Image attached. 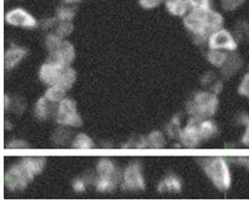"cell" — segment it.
<instances>
[{
    "instance_id": "6da1fadb",
    "label": "cell",
    "mask_w": 249,
    "mask_h": 203,
    "mask_svg": "<svg viewBox=\"0 0 249 203\" xmlns=\"http://www.w3.org/2000/svg\"><path fill=\"white\" fill-rule=\"evenodd\" d=\"M218 107V99L215 92L201 91L194 96V100L186 105V112L190 118L202 119L210 118L216 114Z\"/></svg>"
},
{
    "instance_id": "7a4b0ae2",
    "label": "cell",
    "mask_w": 249,
    "mask_h": 203,
    "mask_svg": "<svg viewBox=\"0 0 249 203\" xmlns=\"http://www.w3.org/2000/svg\"><path fill=\"white\" fill-rule=\"evenodd\" d=\"M202 168L212 184L221 191H226L231 187V172L227 161L220 156L213 158H205L201 160Z\"/></svg>"
},
{
    "instance_id": "3957f363",
    "label": "cell",
    "mask_w": 249,
    "mask_h": 203,
    "mask_svg": "<svg viewBox=\"0 0 249 203\" xmlns=\"http://www.w3.org/2000/svg\"><path fill=\"white\" fill-rule=\"evenodd\" d=\"M56 121L66 127H79L83 121L77 111V103L72 99L64 98L56 107Z\"/></svg>"
},
{
    "instance_id": "277c9868",
    "label": "cell",
    "mask_w": 249,
    "mask_h": 203,
    "mask_svg": "<svg viewBox=\"0 0 249 203\" xmlns=\"http://www.w3.org/2000/svg\"><path fill=\"white\" fill-rule=\"evenodd\" d=\"M34 177L29 174L21 163L11 166L4 175V185L8 190L19 191L27 187V185L32 181Z\"/></svg>"
},
{
    "instance_id": "5b68a950",
    "label": "cell",
    "mask_w": 249,
    "mask_h": 203,
    "mask_svg": "<svg viewBox=\"0 0 249 203\" xmlns=\"http://www.w3.org/2000/svg\"><path fill=\"white\" fill-rule=\"evenodd\" d=\"M121 187L124 190L130 191L143 190L146 187V182H144V177L140 164L133 163L124 169V174H122Z\"/></svg>"
},
{
    "instance_id": "8992f818",
    "label": "cell",
    "mask_w": 249,
    "mask_h": 203,
    "mask_svg": "<svg viewBox=\"0 0 249 203\" xmlns=\"http://www.w3.org/2000/svg\"><path fill=\"white\" fill-rule=\"evenodd\" d=\"M210 50H225L230 52H234L238 47L236 38L230 31L225 29H220L210 36L207 41Z\"/></svg>"
},
{
    "instance_id": "52a82bcc",
    "label": "cell",
    "mask_w": 249,
    "mask_h": 203,
    "mask_svg": "<svg viewBox=\"0 0 249 203\" xmlns=\"http://www.w3.org/2000/svg\"><path fill=\"white\" fill-rule=\"evenodd\" d=\"M6 24L13 26L24 27V29H34L37 26V20L25 9L16 8L8 11L5 15Z\"/></svg>"
},
{
    "instance_id": "ba28073f",
    "label": "cell",
    "mask_w": 249,
    "mask_h": 203,
    "mask_svg": "<svg viewBox=\"0 0 249 203\" xmlns=\"http://www.w3.org/2000/svg\"><path fill=\"white\" fill-rule=\"evenodd\" d=\"M74 57L75 51L73 45L71 42H68V41L63 40L61 46L54 52L50 53V57H48L47 62L58 64V66L69 67L72 64V62L74 61Z\"/></svg>"
},
{
    "instance_id": "9c48e42d",
    "label": "cell",
    "mask_w": 249,
    "mask_h": 203,
    "mask_svg": "<svg viewBox=\"0 0 249 203\" xmlns=\"http://www.w3.org/2000/svg\"><path fill=\"white\" fill-rule=\"evenodd\" d=\"M199 123L200 119L196 118H189L188 124L185 128L181 129L180 139L181 144L186 148H196L199 145L200 140V132H199Z\"/></svg>"
},
{
    "instance_id": "30bf717a",
    "label": "cell",
    "mask_w": 249,
    "mask_h": 203,
    "mask_svg": "<svg viewBox=\"0 0 249 203\" xmlns=\"http://www.w3.org/2000/svg\"><path fill=\"white\" fill-rule=\"evenodd\" d=\"M63 66H58V64L51 63V62H46L45 64H42L40 68V79L41 82H43L45 84L50 85H57L59 79V75H61V71L63 69Z\"/></svg>"
},
{
    "instance_id": "8fae6325",
    "label": "cell",
    "mask_w": 249,
    "mask_h": 203,
    "mask_svg": "<svg viewBox=\"0 0 249 203\" xmlns=\"http://www.w3.org/2000/svg\"><path fill=\"white\" fill-rule=\"evenodd\" d=\"M96 172L99 176L103 177H110V179L115 180L117 184L122 181V174L119 169H117L115 164L109 159H101L96 165Z\"/></svg>"
},
{
    "instance_id": "7c38bea8",
    "label": "cell",
    "mask_w": 249,
    "mask_h": 203,
    "mask_svg": "<svg viewBox=\"0 0 249 203\" xmlns=\"http://www.w3.org/2000/svg\"><path fill=\"white\" fill-rule=\"evenodd\" d=\"M27 50L22 47H14L9 48L4 53V67H5L6 70H10V69L15 68L22 59L26 57Z\"/></svg>"
},
{
    "instance_id": "4fadbf2b",
    "label": "cell",
    "mask_w": 249,
    "mask_h": 203,
    "mask_svg": "<svg viewBox=\"0 0 249 203\" xmlns=\"http://www.w3.org/2000/svg\"><path fill=\"white\" fill-rule=\"evenodd\" d=\"M21 164L24 165L25 169L29 171V174L32 177H35L36 175L41 174L46 165V159L42 156H29V158H25L21 161Z\"/></svg>"
},
{
    "instance_id": "5bb4252c",
    "label": "cell",
    "mask_w": 249,
    "mask_h": 203,
    "mask_svg": "<svg viewBox=\"0 0 249 203\" xmlns=\"http://www.w3.org/2000/svg\"><path fill=\"white\" fill-rule=\"evenodd\" d=\"M165 6L174 16H185L190 11L189 0H165Z\"/></svg>"
},
{
    "instance_id": "9a60e30c",
    "label": "cell",
    "mask_w": 249,
    "mask_h": 203,
    "mask_svg": "<svg viewBox=\"0 0 249 203\" xmlns=\"http://www.w3.org/2000/svg\"><path fill=\"white\" fill-rule=\"evenodd\" d=\"M52 105L53 102H51L46 96L38 99L36 106H35V116L38 119H47L53 114Z\"/></svg>"
},
{
    "instance_id": "2e32d148",
    "label": "cell",
    "mask_w": 249,
    "mask_h": 203,
    "mask_svg": "<svg viewBox=\"0 0 249 203\" xmlns=\"http://www.w3.org/2000/svg\"><path fill=\"white\" fill-rule=\"evenodd\" d=\"M158 191L159 192H164V191H168V192H180V179L175 176V175H169V176L164 177V180L158 185Z\"/></svg>"
},
{
    "instance_id": "e0dca14e",
    "label": "cell",
    "mask_w": 249,
    "mask_h": 203,
    "mask_svg": "<svg viewBox=\"0 0 249 203\" xmlns=\"http://www.w3.org/2000/svg\"><path fill=\"white\" fill-rule=\"evenodd\" d=\"M75 79H77V73L74 71V69L71 68V66L64 67L61 71L57 85L63 87L64 90H69L75 83Z\"/></svg>"
},
{
    "instance_id": "ac0fdd59",
    "label": "cell",
    "mask_w": 249,
    "mask_h": 203,
    "mask_svg": "<svg viewBox=\"0 0 249 203\" xmlns=\"http://www.w3.org/2000/svg\"><path fill=\"white\" fill-rule=\"evenodd\" d=\"M199 132L201 140H207L217 133V126L210 119H202L199 123Z\"/></svg>"
},
{
    "instance_id": "d6986e66",
    "label": "cell",
    "mask_w": 249,
    "mask_h": 203,
    "mask_svg": "<svg viewBox=\"0 0 249 203\" xmlns=\"http://www.w3.org/2000/svg\"><path fill=\"white\" fill-rule=\"evenodd\" d=\"M227 53L223 50H210L209 54H207V59L210 63L217 68H222L223 64L227 61Z\"/></svg>"
},
{
    "instance_id": "ffe728a7",
    "label": "cell",
    "mask_w": 249,
    "mask_h": 203,
    "mask_svg": "<svg viewBox=\"0 0 249 203\" xmlns=\"http://www.w3.org/2000/svg\"><path fill=\"white\" fill-rule=\"evenodd\" d=\"M239 67H241V58H239L238 55H228L227 61H226V63L222 67V73L225 74L226 77H228V75H232V74L236 73L239 69Z\"/></svg>"
},
{
    "instance_id": "44dd1931",
    "label": "cell",
    "mask_w": 249,
    "mask_h": 203,
    "mask_svg": "<svg viewBox=\"0 0 249 203\" xmlns=\"http://www.w3.org/2000/svg\"><path fill=\"white\" fill-rule=\"evenodd\" d=\"M66 91L67 90H64L63 87L58 86V85H52V86H50L47 89L45 96L51 101V102L58 103L66 98Z\"/></svg>"
},
{
    "instance_id": "7402d4cb",
    "label": "cell",
    "mask_w": 249,
    "mask_h": 203,
    "mask_svg": "<svg viewBox=\"0 0 249 203\" xmlns=\"http://www.w3.org/2000/svg\"><path fill=\"white\" fill-rule=\"evenodd\" d=\"M117 185L119 184L115 180L110 179V177L99 176L95 181V187L99 192H110V191H114Z\"/></svg>"
},
{
    "instance_id": "603a6c76",
    "label": "cell",
    "mask_w": 249,
    "mask_h": 203,
    "mask_svg": "<svg viewBox=\"0 0 249 203\" xmlns=\"http://www.w3.org/2000/svg\"><path fill=\"white\" fill-rule=\"evenodd\" d=\"M72 148H74V149H93L94 142L89 135L80 133L72 142Z\"/></svg>"
},
{
    "instance_id": "cb8c5ba5",
    "label": "cell",
    "mask_w": 249,
    "mask_h": 203,
    "mask_svg": "<svg viewBox=\"0 0 249 203\" xmlns=\"http://www.w3.org/2000/svg\"><path fill=\"white\" fill-rule=\"evenodd\" d=\"M180 133V115H175L172 121H170V123L167 126V135L170 138H179Z\"/></svg>"
},
{
    "instance_id": "d4e9b609",
    "label": "cell",
    "mask_w": 249,
    "mask_h": 203,
    "mask_svg": "<svg viewBox=\"0 0 249 203\" xmlns=\"http://www.w3.org/2000/svg\"><path fill=\"white\" fill-rule=\"evenodd\" d=\"M148 140L149 148H154V149H158V148H163L165 145V138L163 135L162 132L159 131H154L151 135L147 137Z\"/></svg>"
},
{
    "instance_id": "484cf974",
    "label": "cell",
    "mask_w": 249,
    "mask_h": 203,
    "mask_svg": "<svg viewBox=\"0 0 249 203\" xmlns=\"http://www.w3.org/2000/svg\"><path fill=\"white\" fill-rule=\"evenodd\" d=\"M189 3H190V11L205 14L212 10L210 0H189Z\"/></svg>"
},
{
    "instance_id": "4316f807",
    "label": "cell",
    "mask_w": 249,
    "mask_h": 203,
    "mask_svg": "<svg viewBox=\"0 0 249 203\" xmlns=\"http://www.w3.org/2000/svg\"><path fill=\"white\" fill-rule=\"evenodd\" d=\"M69 138H71V132H69L68 128H66V126L61 127V128L57 129L56 132L53 133V135H52L53 142L58 145L66 144V143L69 140Z\"/></svg>"
},
{
    "instance_id": "83f0119b",
    "label": "cell",
    "mask_w": 249,
    "mask_h": 203,
    "mask_svg": "<svg viewBox=\"0 0 249 203\" xmlns=\"http://www.w3.org/2000/svg\"><path fill=\"white\" fill-rule=\"evenodd\" d=\"M72 21H58V25L56 26V32H54V34L64 40L67 36H69V34H72Z\"/></svg>"
},
{
    "instance_id": "f1b7e54d",
    "label": "cell",
    "mask_w": 249,
    "mask_h": 203,
    "mask_svg": "<svg viewBox=\"0 0 249 203\" xmlns=\"http://www.w3.org/2000/svg\"><path fill=\"white\" fill-rule=\"evenodd\" d=\"M75 15V9L69 6H62L57 10V20L58 21H72L73 16Z\"/></svg>"
},
{
    "instance_id": "f546056e",
    "label": "cell",
    "mask_w": 249,
    "mask_h": 203,
    "mask_svg": "<svg viewBox=\"0 0 249 203\" xmlns=\"http://www.w3.org/2000/svg\"><path fill=\"white\" fill-rule=\"evenodd\" d=\"M63 38H61L59 36H57L56 34H50L47 37H46V47H47L48 52L53 53L57 48L61 46Z\"/></svg>"
},
{
    "instance_id": "4dcf8cb0",
    "label": "cell",
    "mask_w": 249,
    "mask_h": 203,
    "mask_svg": "<svg viewBox=\"0 0 249 203\" xmlns=\"http://www.w3.org/2000/svg\"><path fill=\"white\" fill-rule=\"evenodd\" d=\"M246 0H221V5L223 10L233 11L242 5Z\"/></svg>"
},
{
    "instance_id": "1f68e13d",
    "label": "cell",
    "mask_w": 249,
    "mask_h": 203,
    "mask_svg": "<svg viewBox=\"0 0 249 203\" xmlns=\"http://www.w3.org/2000/svg\"><path fill=\"white\" fill-rule=\"evenodd\" d=\"M238 92L243 96H249V73L244 75L243 80H242L241 85L238 87Z\"/></svg>"
},
{
    "instance_id": "d6a6232c",
    "label": "cell",
    "mask_w": 249,
    "mask_h": 203,
    "mask_svg": "<svg viewBox=\"0 0 249 203\" xmlns=\"http://www.w3.org/2000/svg\"><path fill=\"white\" fill-rule=\"evenodd\" d=\"M6 147H8L9 149H26V148H29V144H27L25 140L14 139L11 140Z\"/></svg>"
},
{
    "instance_id": "836d02e7",
    "label": "cell",
    "mask_w": 249,
    "mask_h": 203,
    "mask_svg": "<svg viewBox=\"0 0 249 203\" xmlns=\"http://www.w3.org/2000/svg\"><path fill=\"white\" fill-rule=\"evenodd\" d=\"M140 5L144 9H154L162 3L163 0H138Z\"/></svg>"
},
{
    "instance_id": "e575fe53",
    "label": "cell",
    "mask_w": 249,
    "mask_h": 203,
    "mask_svg": "<svg viewBox=\"0 0 249 203\" xmlns=\"http://www.w3.org/2000/svg\"><path fill=\"white\" fill-rule=\"evenodd\" d=\"M85 187H87V182L83 179H75L74 182H73V190L75 192H84Z\"/></svg>"
},
{
    "instance_id": "d590c367",
    "label": "cell",
    "mask_w": 249,
    "mask_h": 203,
    "mask_svg": "<svg viewBox=\"0 0 249 203\" xmlns=\"http://www.w3.org/2000/svg\"><path fill=\"white\" fill-rule=\"evenodd\" d=\"M236 163L241 164V165H243L244 168L249 169V156H241V158H237Z\"/></svg>"
},
{
    "instance_id": "8d00e7d4",
    "label": "cell",
    "mask_w": 249,
    "mask_h": 203,
    "mask_svg": "<svg viewBox=\"0 0 249 203\" xmlns=\"http://www.w3.org/2000/svg\"><path fill=\"white\" fill-rule=\"evenodd\" d=\"M242 143H243L244 145H247V147H249V123L247 124L246 132H244L243 137H242Z\"/></svg>"
},
{
    "instance_id": "74e56055",
    "label": "cell",
    "mask_w": 249,
    "mask_h": 203,
    "mask_svg": "<svg viewBox=\"0 0 249 203\" xmlns=\"http://www.w3.org/2000/svg\"><path fill=\"white\" fill-rule=\"evenodd\" d=\"M212 89H213V92H215V94H217V92H220L221 90H222V84H221L220 82H217L213 86H212Z\"/></svg>"
},
{
    "instance_id": "f35d334b",
    "label": "cell",
    "mask_w": 249,
    "mask_h": 203,
    "mask_svg": "<svg viewBox=\"0 0 249 203\" xmlns=\"http://www.w3.org/2000/svg\"><path fill=\"white\" fill-rule=\"evenodd\" d=\"M9 106H10V98L5 95L4 96V107H5V110H9Z\"/></svg>"
},
{
    "instance_id": "ab89813d",
    "label": "cell",
    "mask_w": 249,
    "mask_h": 203,
    "mask_svg": "<svg viewBox=\"0 0 249 203\" xmlns=\"http://www.w3.org/2000/svg\"><path fill=\"white\" fill-rule=\"evenodd\" d=\"M64 1H66V4H74L78 1H82V0H64Z\"/></svg>"
},
{
    "instance_id": "60d3db41",
    "label": "cell",
    "mask_w": 249,
    "mask_h": 203,
    "mask_svg": "<svg viewBox=\"0 0 249 203\" xmlns=\"http://www.w3.org/2000/svg\"><path fill=\"white\" fill-rule=\"evenodd\" d=\"M248 98H249V96H248Z\"/></svg>"
}]
</instances>
